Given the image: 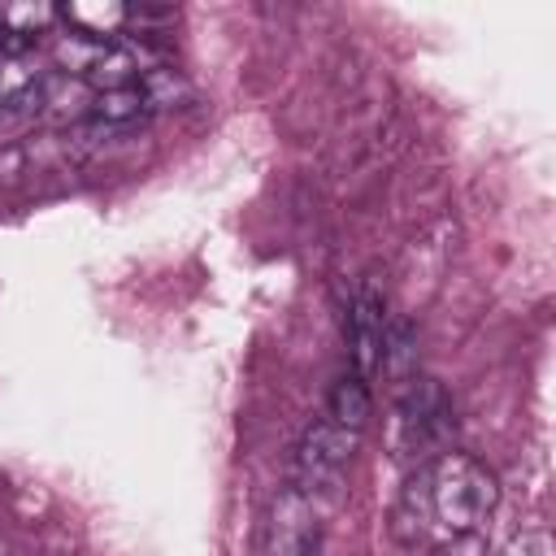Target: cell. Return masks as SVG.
<instances>
[{"instance_id": "6", "label": "cell", "mask_w": 556, "mask_h": 556, "mask_svg": "<svg viewBox=\"0 0 556 556\" xmlns=\"http://www.w3.org/2000/svg\"><path fill=\"white\" fill-rule=\"evenodd\" d=\"M382 339H387V317H382V295L365 282L352 300L348 313V348H352V365L356 378H369L382 369Z\"/></svg>"}, {"instance_id": "9", "label": "cell", "mask_w": 556, "mask_h": 556, "mask_svg": "<svg viewBox=\"0 0 556 556\" xmlns=\"http://www.w3.org/2000/svg\"><path fill=\"white\" fill-rule=\"evenodd\" d=\"M326 417L334 421V426H343V430H356L361 434V426L374 417V395H369V382L365 378H339L334 387H330V400H326Z\"/></svg>"}, {"instance_id": "12", "label": "cell", "mask_w": 556, "mask_h": 556, "mask_svg": "<svg viewBox=\"0 0 556 556\" xmlns=\"http://www.w3.org/2000/svg\"><path fill=\"white\" fill-rule=\"evenodd\" d=\"M495 556H556V543L543 526H530V530H517L508 543H500Z\"/></svg>"}, {"instance_id": "1", "label": "cell", "mask_w": 556, "mask_h": 556, "mask_svg": "<svg viewBox=\"0 0 556 556\" xmlns=\"http://www.w3.org/2000/svg\"><path fill=\"white\" fill-rule=\"evenodd\" d=\"M500 500L495 473L469 452H439L417 465L395 504V539L404 543H456L473 534Z\"/></svg>"}, {"instance_id": "3", "label": "cell", "mask_w": 556, "mask_h": 556, "mask_svg": "<svg viewBox=\"0 0 556 556\" xmlns=\"http://www.w3.org/2000/svg\"><path fill=\"white\" fill-rule=\"evenodd\" d=\"M356 452V430H343L334 426L330 417L313 421L295 447V465H291V486H300L304 495H321V491H334L339 486V473L348 469Z\"/></svg>"}, {"instance_id": "2", "label": "cell", "mask_w": 556, "mask_h": 556, "mask_svg": "<svg viewBox=\"0 0 556 556\" xmlns=\"http://www.w3.org/2000/svg\"><path fill=\"white\" fill-rule=\"evenodd\" d=\"M456 417H452V400L434 378H413L395 404V421H391V452L400 460H417L426 452H439L452 434Z\"/></svg>"}, {"instance_id": "7", "label": "cell", "mask_w": 556, "mask_h": 556, "mask_svg": "<svg viewBox=\"0 0 556 556\" xmlns=\"http://www.w3.org/2000/svg\"><path fill=\"white\" fill-rule=\"evenodd\" d=\"M56 17L70 26V35L109 43L130 22V4H122V0H70L56 9Z\"/></svg>"}, {"instance_id": "14", "label": "cell", "mask_w": 556, "mask_h": 556, "mask_svg": "<svg viewBox=\"0 0 556 556\" xmlns=\"http://www.w3.org/2000/svg\"><path fill=\"white\" fill-rule=\"evenodd\" d=\"M0 74H4V56H0ZM0 96H4V91H0Z\"/></svg>"}, {"instance_id": "4", "label": "cell", "mask_w": 556, "mask_h": 556, "mask_svg": "<svg viewBox=\"0 0 556 556\" xmlns=\"http://www.w3.org/2000/svg\"><path fill=\"white\" fill-rule=\"evenodd\" d=\"M261 552L265 556H321V513H317V500L287 482L269 500L265 530H261Z\"/></svg>"}, {"instance_id": "8", "label": "cell", "mask_w": 556, "mask_h": 556, "mask_svg": "<svg viewBox=\"0 0 556 556\" xmlns=\"http://www.w3.org/2000/svg\"><path fill=\"white\" fill-rule=\"evenodd\" d=\"M43 113H48V74L0 96V139L13 143V135H26L35 122H43Z\"/></svg>"}, {"instance_id": "11", "label": "cell", "mask_w": 556, "mask_h": 556, "mask_svg": "<svg viewBox=\"0 0 556 556\" xmlns=\"http://www.w3.org/2000/svg\"><path fill=\"white\" fill-rule=\"evenodd\" d=\"M139 91H143V100H148V113H152V109H178V104L191 100V83H187L178 70H165V65L143 70V74H139Z\"/></svg>"}, {"instance_id": "5", "label": "cell", "mask_w": 556, "mask_h": 556, "mask_svg": "<svg viewBox=\"0 0 556 556\" xmlns=\"http://www.w3.org/2000/svg\"><path fill=\"white\" fill-rule=\"evenodd\" d=\"M56 61L65 65V78H78L91 91H117V87H135L139 83V61L135 52H126L122 43H96V39H78L65 35L56 43Z\"/></svg>"}, {"instance_id": "13", "label": "cell", "mask_w": 556, "mask_h": 556, "mask_svg": "<svg viewBox=\"0 0 556 556\" xmlns=\"http://www.w3.org/2000/svg\"><path fill=\"white\" fill-rule=\"evenodd\" d=\"M26 174V148L22 143H4L0 148V182L9 187V182H17Z\"/></svg>"}, {"instance_id": "10", "label": "cell", "mask_w": 556, "mask_h": 556, "mask_svg": "<svg viewBox=\"0 0 556 556\" xmlns=\"http://www.w3.org/2000/svg\"><path fill=\"white\" fill-rule=\"evenodd\" d=\"M143 113H148V100H143L139 83L135 87H117V91H96L91 109H87V117L104 122V126H139Z\"/></svg>"}]
</instances>
